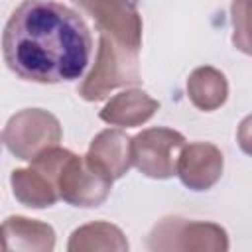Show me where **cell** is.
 Listing matches in <instances>:
<instances>
[{"label": "cell", "mask_w": 252, "mask_h": 252, "mask_svg": "<svg viewBox=\"0 0 252 252\" xmlns=\"http://www.w3.org/2000/svg\"><path fill=\"white\" fill-rule=\"evenodd\" d=\"M93 37L83 18L55 0H24L2 32V57L30 83L79 79L91 59Z\"/></svg>", "instance_id": "cell-1"}, {"label": "cell", "mask_w": 252, "mask_h": 252, "mask_svg": "<svg viewBox=\"0 0 252 252\" xmlns=\"http://www.w3.org/2000/svg\"><path fill=\"white\" fill-rule=\"evenodd\" d=\"M140 81L138 53L124 49L114 39L100 33L94 65L79 85V96L87 102H96L106 98L114 89L138 85Z\"/></svg>", "instance_id": "cell-2"}, {"label": "cell", "mask_w": 252, "mask_h": 252, "mask_svg": "<svg viewBox=\"0 0 252 252\" xmlns=\"http://www.w3.org/2000/svg\"><path fill=\"white\" fill-rule=\"evenodd\" d=\"M152 252H226L228 234L220 224L163 217L148 234Z\"/></svg>", "instance_id": "cell-3"}, {"label": "cell", "mask_w": 252, "mask_h": 252, "mask_svg": "<svg viewBox=\"0 0 252 252\" xmlns=\"http://www.w3.org/2000/svg\"><path fill=\"white\" fill-rule=\"evenodd\" d=\"M61 138V122L43 108H24L12 114L2 134V142L10 154L24 161H32L45 150L59 146Z\"/></svg>", "instance_id": "cell-4"}, {"label": "cell", "mask_w": 252, "mask_h": 252, "mask_svg": "<svg viewBox=\"0 0 252 252\" xmlns=\"http://www.w3.org/2000/svg\"><path fill=\"white\" fill-rule=\"evenodd\" d=\"M69 150L49 148L37 158H33L30 167L14 169L10 175V185L16 201L30 209H47L53 207L59 199L55 177Z\"/></svg>", "instance_id": "cell-5"}, {"label": "cell", "mask_w": 252, "mask_h": 252, "mask_svg": "<svg viewBox=\"0 0 252 252\" xmlns=\"http://www.w3.org/2000/svg\"><path fill=\"white\" fill-rule=\"evenodd\" d=\"M59 199L73 207L93 209L106 201L112 189V181L87 161L85 156L67 152L57 177H55Z\"/></svg>", "instance_id": "cell-6"}, {"label": "cell", "mask_w": 252, "mask_h": 252, "mask_svg": "<svg viewBox=\"0 0 252 252\" xmlns=\"http://www.w3.org/2000/svg\"><path fill=\"white\" fill-rule=\"evenodd\" d=\"M83 14L94 20L100 33L114 39L128 51L142 47V16L132 0H71Z\"/></svg>", "instance_id": "cell-7"}, {"label": "cell", "mask_w": 252, "mask_h": 252, "mask_svg": "<svg viewBox=\"0 0 252 252\" xmlns=\"http://www.w3.org/2000/svg\"><path fill=\"white\" fill-rule=\"evenodd\" d=\"M185 146V136L173 128H146L132 138V163L150 179L175 175V161Z\"/></svg>", "instance_id": "cell-8"}, {"label": "cell", "mask_w": 252, "mask_h": 252, "mask_svg": "<svg viewBox=\"0 0 252 252\" xmlns=\"http://www.w3.org/2000/svg\"><path fill=\"white\" fill-rule=\"evenodd\" d=\"M224 169L222 152L211 142L185 144L175 161V175L191 191H207L220 177Z\"/></svg>", "instance_id": "cell-9"}, {"label": "cell", "mask_w": 252, "mask_h": 252, "mask_svg": "<svg viewBox=\"0 0 252 252\" xmlns=\"http://www.w3.org/2000/svg\"><path fill=\"white\" fill-rule=\"evenodd\" d=\"M85 158L110 181H116L132 167V138L118 128H106L91 140Z\"/></svg>", "instance_id": "cell-10"}, {"label": "cell", "mask_w": 252, "mask_h": 252, "mask_svg": "<svg viewBox=\"0 0 252 252\" xmlns=\"http://www.w3.org/2000/svg\"><path fill=\"white\" fill-rule=\"evenodd\" d=\"M0 248L8 252H51L55 230L47 222L12 215L0 224Z\"/></svg>", "instance_id": "cell-11"}, {"label": "cell", "mask_w": 252, "mask_h": 252, "mask_svg": "<svg viewBox=\"0 0 252 252\" xmlns=\"http://www.w3.org/2000/svg\"><path fill=\"white\" fill-rule=\"evenodd\" d=\"M159 110V102L142 89H128L114 94L98 112L100 120L110 126L136 128L146 124Z\"/></svg>", "instance_id": "cell-12"}, {"label": "cell", "mask_w": 252, "mask_h": 252, "mask_svg": "<svg viewBox=\"0 0 252 252\" xmlns=\"http://www.w3.org/2000/svg\"><path fill=\"white\" fill-rule=\"evenodd\" d=\"M187 96L197 110L213 112L228 98L226 75L211 65H201L191 71L187 79Z\"/></svg>", "instance_id": "cell-13"}, {"label": "cell", "mask_w": 252, "mask_h": 252, "mask_svg": "<svg viewBox=\"0 0 252 252\" xmlns=\"http://www.w3.org/2000/svg\"><path fill=\"white\" fill-rule=\"evenodd\" d=\"M130 248L126 234L112 222L94 220L75 228L69 236V252H126Z\"/></svg>", "instance_id": "cell-14"}, {"label": "cell", "mask_w": 252, "mask_h": 252, "mask_svg": "<svg viewBox=\"0 0 252 252\" xmlns=\"http://www.w3.org/2000/svg\"><path fill=\"white\" fill-rule=\"evenodd\" d=\"M246 12H248V0H234L230 6V14H232V28H234V45L244 51L250 53L248 49V32H246Z\"/></svg>", "instance_id": "cell-15"}, {"label": "cell", "mask_w": 252, "mask_h": 252, "mask_svg": "<svg viewBox=\"0 0 252 252\" xmlns=\"http://www.w3.org/2000/svg\"><path fill=\"white\" fill-rule=\"evenodd\" d=\"M0 148H2V138H0Z\"/></svg>", "instance_id": "cell-16"}]
</instances>
